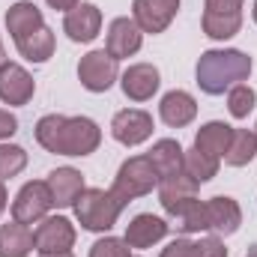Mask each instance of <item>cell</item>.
I'll use <instances>...</instances> for the list:
<instances>
[{
    "label": "cell",
    "mask_w": 257,
    "mask_h": 257,
    "mask_svg": "<svg viewBox=\"0 0 257 257\" xmlns=\"http://www.w3.org/2000/svg\"><path fill=\"white\" fill-rule=\"evenodd\" d=\"M36 141L42 150L54 156H90L102 144V128L90 117H63V114H45L36 123Z\"/></svg>",
    "instance_id": "1"
},
{
    "label": "cell",
    "mask_w": 257,
    "mask_h": 257,
    "mask_svg": "<svg viewBox=\"0 0 257 257\" xmlns=\"http://www.w3.org/2000/svg\"><path fill=\"white\" fill-rule=\"evenodd\" d=\"M197 87L206 96H221L236 84H245L251 75V57L236 48H209L197 60Z\"/></svg>",
    "instance_id": "2"
},
{
    "label": "cell",
    "mask_w": 257,
    "mask_h": 257,
    "mask_svg": "<svg viewBox=\"0 0 257 257\" xmlns=\"http://www.w3.org/2000/svg\"><path fill=\"white\" fill-rule=\"evenodd\" d=\"M72 209H75V218H78V224L84 230H90V233H108L117 224V218H120V212L126 206L111 194V189L108 192L105 189H84V192L78 194V200H75Z\"/></svg>",
    "instance_id": "3"
},
{
    "label": "cell",
    "mask_w": 257,
    "mask_h": 257,
    "mask_svg": "<svg viewBox=\"0 0 257 257\" xmlns=\"http://www.w3.org/2000/svg\"><path fill=\"white\" fill-rule=\"evenodd\" d=\"M153 189H159V174H156L150 156H132V159H126L120 165L114 183H111V194L123 206H128L132 200H138L144 194H150Z\"/></svg>",
    "instance_id": "4"
},
{
    "label": "cell",
    "mask_w": 257,
    "mask_h": 257,
    "mask_svg": "<svg viewBox=\"0 0 257 257\" xmlns=\"http://www.w3.org/2000/svg\"><path fill=\"white\" fill-rule=\"evenodd\" d=\"M200 24L203 33L215 42L233 39L242 30V0H206Z\"/></svg>",
    "instance_id": "5"
},
{
    "label": "cell",
    "mask_w": 257,
    "mask_h": 257,
    "mask_svg": "<svg viewBox=\"0 0 257 257\" xmlns=\"http://www.w3.org/2000/svg\"><path fill=\"white\" fill-rule=\"evenodd\" d=\"M51 206H54V200H51V192H48L45 180H30V183L21 186V192L12 200V221L27 224V227L39 224L48 215Z\"/></svg>",
    "instance_id": "6"
},
{
    "label": "cell",
    "mask_w": 257,
    "mask_h": 257,
    "mask_svg": "<svg viewBox=\"0 0 257 257\" xmlns=\"http://www.w3.org/2000/svg\"><path fill=\"white\" fill-rule=\"evenodd\" d=\"M117 63H120V60H114L105 48L84 54L81 63H78V81H81V87L90 90V93H105V90H111L114 81L120 78Z\"/></svg>",
    "instance_id": "7"
},
{
    "label": "cell",
    "mask_w": 257,
    "mask_h": 257,
    "mask_svg": "<svg viewBox=\"0 0 257 257\" xmlns=\"http://www.w3.org/2000/svg\"><path fill=\"white\" fill-rule=\"evenodd\" d=\"M75 224L66 215H45L33 230V245L39 254L45 251H72L75 245Z\"/></svg>",
    "instance_id": "8"
},
{
    "label": "cell",
    "mask_w": 257,
    "mask_h": 257,
    "mask_svg": "<svg viewBox=\"0 0 257 257\" xmlns=\"http://www.w3.org/2000/svg\"><path fill=\"white\" fill-rule=\"evenodd\" d=\"M180 12V0H135L132 18L144 33H165Z\"/></svg>",
    "instance_id": "9"
},
{
    "label": "cell",
    "mask_w": 257,
    "mask_h": 257,
    "mask_svg": "<svg viewBox=\"0 0 257 257\" xmlns=\"http://www.w3.org/2000/svg\"><path fill=\"white\" fill-rule=\"evenodd\" d=\"M111 135L123 147H138V144L153 138V117L147 111H141V108L117 111L114 120H111Z\"/></svg>",
    "instance_id": "10"
},
{
    "label": "cell",
    "mask_w": 257,
    "mask_h": 257,
    "mask_svg": "<svg viewBox=\"0 0 257 257\" xmlns=\"http://www.w3.org/2000/svg\"><path fill=\"white\" fill-rule=\"evenodd\" d=\"M102 30V9L96 3H78L75 9H69L63 18V33L72 42H93Z\"/></svg>",
    "instance_id": "11"
},
{
    "label": "cell",
    "mask_w": 257,
    "mask_h": 257,
    "mask_svg": "<svg viewBox=\"0 0 257 257\" xmlns=\"http://www.w3.org/2000/svg\"><path fill=\"white\" fill-rule=\"evenodd\" d=\"M144 45V30L135 24V18H114L108 27V39H105V51L114 60H126L132 54H138Z\"/></svg>",
    "instance_id": "12"
},
{
    "label": "cell",
    "mask_w": 257,
    "mask_h": 257,
    "mask_svg": "<svg viewBox=\"0 0 257 257\" xmlns=\"http://www.w3.org/2000/svg\"><path fill=\"white\" fill-rule=\"evenodd\" d=\"M36 93L33 75L18 63H6L0 69V102L3 105H27Z\"/></svg>",
    "instance_id": "13"
},
{
    "label": "cell",
    "mask_w": 257,
    "mask_h": 257,
    "mask_svg": "<svg viewBox=\"0 0 257 257\" xmlns=\"http://www.w3.org/2000/svg\"><path fill=\"white\" fill-rule=\"evenodd\" d=\"M159 84H162V75L153 63H135L120 75V87H123L126 99H132V102L153 99L159 93Z\"/></svg>",
    "instance_id": "14"
},
{
    "label": "cell",
    "mask_w": 257,
    "mask_h": 257,
    "mask_svg": "<svg viewBox=\"0 0 257 257\" xmlns=\"http://www.w3.org/2000/svg\"><path fill=\"white\" fill-rule=\"evenodd\" d=\"M168 230H171V224L165 218H159L153 212H141L126 224L123 239L128 242V248H153L156 242H162L168 236Z\"/></svg>",
    "instance_id": "15"
},
{
    "label": "cell",
    "mask_w": 257,
    "mask_h": 257,
    "mask_svg": "<svg viewBox=\"0 0 257 257\" xmlns=\"http://www.w3.org/2000/svg\"><path fill=\"white\" fill-rule=\"evenodd\" d=\"M206 218H209V230H215L221 236H230L242 224V209H239V203L233 197L215 194V197L206 200Z\"/></svg>",
    "instance_id": "16"
},
{
    "label": "cell",
    "mask_w": 257,
    "mask_h": 257,
    "mask_svg": "<svg viewBox=\"0 0 257 257\" xmlns=\"http://www.w3.org/2000/svg\"><path fill=\"white\" fill-rule=\"evenodd\" d=\"M159 117H162L165 126L183 128V126H189L194 117H197V102H194L192 93H186V90H171V93L162 96Z\"/></svg>",
    "instance_id": "17"
},
{
    "label": "cell",
    "mask_w": 257,
    "mask_h": 257,
    "mask_svg": "<svg viewBox=\"0 0 257 257\" xmlns=\"http://www.w3.org/2000/svg\"><path fill=\"white\" fill-rule=\"evenodd\" d=\"M45 186H48V192H51L54 206H60V209H63V206H75L78 194L87 189L81 171H75V168H57V171H51L48 180H45Z\"/></svg>",
    "instance_id": "18"
},
{
    "label": "cell",
    "mask_w": 257,
    "mask_h": 257,
    "mask_svg": "<svg viewBox=\"0 0 257 257\" xmlns=\"http://www.w3.org/2000/svg\"><path fill=\"white\" fill-rule=\"evenodd\" d=\"M147 156H150V162H153V168H156V174H159V183H162V180H171V177H177V174H183L186 150L180 147V141L162 138V141L153 144V150H150Z\"/></svg>",
    "instance_id": "19"
},
{
    "label": "cell",
    "mask_w": 257,
    "mask_h": 257,
    "mask_svg": "<svg viewBox=\"0 0 257 257\" xmlns=\"http://www.w3.org/2000/svg\"><path fill=\"white\" fill-rule=\"evenodd\" d=\"M192 197H197V183H194L186 171L177 174V177H171V180H162V183H159V203H162V209H165L171 218H174V215L180 212V206L189 203Z\"/></svg>",
    "instance_id": "20"
},
{
    "label": "cell",
    "mask_w": 257,
    "mask_h": 257,
    "mask_svg": "<svg viewBox=\"0 0 257 257\" xmlns=\"http://www.w3.org/2000/svg\"><path fill=\"white\" fill-rule=\"evenodd\" d=\"M39 27H45V18H42V9L36 3L18 0V3L9 6V12H6V30H9L12 39H21V36L33 33Z\"/></svg>",
    "instance_id": "21"
},
{
    "label": "cell",
    "mask_w": 257,
    "mask_h": 257,
    "mask_svg": "<svg viewBox=\"0 0 257 257\" xmlns=\"http://www.w3.org/2000/svg\"><path fill=\"white\" fill-rule=\"evenodd\" d=\"M230 135H233V126L221 123V120H209L197 128L194 135V150L212 156V159H224L227 147H230Z\"/></svg>",
    "instance_id": "22"
},
{
    "label": "cell",
    "mask_w": 257,
    "mask_h": 257,
    "mask_svg": "<svg viewBox=\"0 0 257 257\" xmlns=\"http://www.w3.org/2000/svg\"><path fill=\"white\" fill-rule=\"evenodd\" d=\"M15 48H18V54H21L24 60H30V63H48V60L54 57V33H51L48 27H39V30H33V33L15 39Z\"/></svg>",
    "instance_id": "23"
},
{
    "label": "cell",
    "mask_w": 257,
    "mask_h": 257,
    "mask_svg": "<svg viewBox=\"0 0 257 257\" xmlns=\"http://www.w3.org/2000/svg\"><path fill=\"white\" fill-rule=\"evenodd\" d=\"M33 248V230L27 224H0V257H27Z\"/></svg>",
    "instance_id": "24"
},
{
    "label": "cell",
    "mask_w": 257,
    "mask_h": 257,
    "mask_svg": "<svg viewBox=\"0 0 257 257\" xmlns=\"http://www.w3.org/2000/svg\"><path fill=\"white\" fill-rule=\"evenodd\" d=\"M254 156H257V135L251 128H233L230 147L224 153V162L230 168H245V165L254 162Z\"/></svg>",
    "instance_id": "25"
},
{
    "label": "cell",
    "mask_w": 257,
    "mask_h": 257,
    "mask_svg": "<svg viewBox=\"0 0 257 257\" xmlns=\"http://www.w3.org/2000/svg\"><path fill=\"white\" fill-rule=\"evenodd\" d=\"M174 218H177V227H180L183 233H203V230H209L206 200H197V197H192L189 203H183V206H180V212H177Z\"/></svg>",
    "instance_id": "26"
},
{
    "label": "cell",
    "mask_w": 257,
    "mask_h": 257,
    "mask_svg": "<svg viewBox=\"0 0 257 257\" xmlns=\"http://www.w3.org/2000/svg\"><path fill=\"white\" fill-rule=\"evenodd\" d=\"M218 162H221V159H212V156H206V153H200V150L192 147V150H186L183 171L200 186V183H209V180L218 174Z\"/></svg>",
    "instance_id": "27"
},
{
    "label": "cell",
    "mask_w": 257,
    "mask_h": 257,
    "mask_svg": "<svg viewBox=\"0 0 257 257\" xmlns=\"http://www.w3.org/2000/svg\"><path fill=\"white\" fill-rule=\"evenodd\" d=\"M257 105V93L248 87V84H236L227 90V111L233 120H245Z\"/></svg>",
    "instance_id": "28"
},
{
    "label": "cell",
    "mask_w": 257,
    "mask_h": 257,
    "mask_svg": "<svg viewBox=\"0 0 257 257\" xmlns=\"http://www.w3.org/2000/svg\"><path fill=\"white\" fill-rule=\"evenodd\" d=\"M27 168V153L18 144H0V183L18 177Z\"/></svg>",
    "instance_id": "29"
},
{
    "label": "cell",
    "mask_w": 257,
    "mask_h": 257,
    "mask_svg": "<svg viewBox=\"0 0 257 257\" xmlns=\"http://www.w3.org/2000/svg\"><path fill=\"white\" fill-rule=\"evenodd\" d=\"M128 242L117 236H102L90 245V257H128Z\"/></svg>",
    "instance_id": "30"
},
{
    "label": "cell",
    "mask_w": 257,
    "mask_h": 257,
    "mask_svg": "<svg viewBox=\"0 0 257 257\" xmlns=\"http://www.w3.org/2000/svg\"><path fill=\"white\" fill-rule=\"evenodd\" d=\"M194 245H197V257H227L221 236H200L194 239Z\"/></svg>",
    "instance_id": "31"
},
{
    "label": "cell",
    "mask_w": 257,
    "mask_h": 257,
    "mask_svg": "<svg viewBox=\"0 0 257 257\" xmlns=\"http://www.w3.org/2000/svg\"><path fill=\"white\" fill-rule=\"evenodd\" d=\"M159 257H197V245H194V239L180 236V239L168 242V245L162 248V254H159Z\"/></svg>",
    "instance_id": "32"
},
{
    "label": "cell",
    "mask_w": 257,
    "mask_h": 257,
    "mask_svg": "<svg viewBox=\"0 0 257 257\" xmlns=\"http://www.w3.org/2000/svg\"><path fill=\"white\" fill-rule=\"evenodd\" d=\"M15 132H18V120H15V114H9V111L0 108V141L12 138Z\"/></svg>",
    "instance_id": "33"
},
{
    "label": "cell",
    "mask_w": 257,
    "mask_h": 257,
    "mask_svg": "<svg viewBox=\"0 0 257 257\" xmlns=\"http://www.w3.org/2000/svg\"><path fill=\"white\" fill-rule=\"evenodd\" d=\"M45 3H48L51 9H60V12H69V9H75V6H78L81 0H45Z\"/></svg>",
    "instance_id": "34"
},
{
    "label": "cell",
    "mask_w": 257,
    "mask_h": 257,
    "mask_svg": "<svg viewBox=\"0 0 257 257\" xmlns=\"http://www.w3.org/2000/svg\"><path fill=\"white\" fill-rule=\"evenodd\" d=\"M6 203H9V194H6V186L0 183V215H3V209H6Z\"/></svg>",
    "instance_id": "35"
},
{
    "label": "cell",
    "mask_w": 257,
    "mask_h": 257,
    "mask_svg": "<svg viewBox=\"0 0 257 257\" xmlns=\"http://www.w3.org/2000/svg\"><path fill=\"white\" fill-rule=\"evenodd\" d=\"M39 257H75L72 251H45V254H39Z\"/></svg>",
    "instance_id": "36"
},
{
    "label": "cell",
    "mask_w": 257,
    "mask_h": 257,
    "mask_svg": "<svg viewBox=\"0 0 257 257\" xmlns=\"http://www.w3.org/2000/svg\"><path fill=\"white\" fill-rule=\"evenodd\" d=\"M6 63H9V60H6V51H3V39H0V69H3Z\"/></svg>",
    "instance_id": "37"
},
{
    "label": "cell",
    "mask_w": 257,
    "mask_h": 257,
    "mask_svg": "<svg viewBox=\"0 0 257 257\" xmlns=\"http://www.w3.org/2000/svg\"><path fill=\"white\" fill-rule=\"evenodd\" d=\"M251 18H254V24H257V0H254V9H251Z\"/></svg>",
    "instance_id": "38"
},
{
    "label": "cell",
    "mask_w": 257,
    "mask_h": 257,
    "mask_svg": "<svg viewBox=\"0 0 257 257\" xmlns=\"http://www.w3.org/2000/svg\"><path fill=\"white\" fill-rule=\"evenodd\" d=\"M245 257H257V248H251V251H248V254H245Z\"/></svg>",
    "instance_id": "39"
},
{
    "label": "cell",
    "mask_w": 257,
    "mask_h": 257,
    "mask_svg": "<svg viewBox=\"0 0 257 257\" xmlns=\"http://www.w3.org/2000/svg\"><path fill=\"white\" fill-rule=\"evenodd\" d=\"M254 135H257V126H254Z\"/></svg>",
    "instance_id": "40"
}]
</instances>
